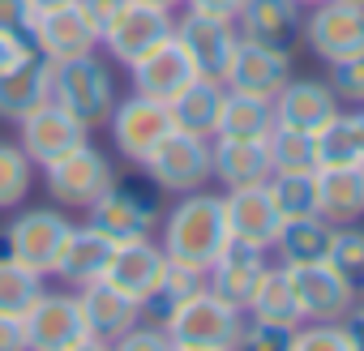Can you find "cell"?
Instances as JSON below:
<instances>
[{"label":"cell","mask_w":364,"mask_h":351,"mask_svg":"<svg viewBox=\"0 0 364 351\" xmlns=\"http://www.w3.org/2000/svg\"><path fill=\"white\" fill-rule=\"evenodd\" d=\"M291 77V56L287 52H274V48H257V43H236V56L223 73V86L228 90H240V94H257V99H274L283 90V82Z\"/></svg>","instance_id":"20"},{"label":"cell","mask_w":364,"mask_h":351,"mask_svg":"<svg viewBox=\"0 0 364 351\" xmlns=\"http://www.w3.org/2000/svg\"><path fill=\"white\" fill-rule=\"evenodd\" d=\"M77 304H82V321H86V334L95 338H107L116 342L124 330H133L141 321V304L124 291H116L107 279H95L86 287H77Z\"/></svg>","instance_id":"22"},{"label":"cell","mask_w":364,"mask_h":351,"mask_svg":"<svg viewBox=\"0 0 364 351\" xmlns=\"http://www.w3.org/2000/svg\"><path fill=\"white\" fill-rule=\"evenodd\" d=\"M107 133H112V146L120 150V158L141 167L154 154V146L171 133V112H167V103L129 94V99H116V107L107 116Z\"/></svg>","instance_id":"9"},{"label":"cell","mask_w":364,"mask_h":351,"mask_svg":"<svg viewBox=\"0 0 364 351\" xmlns=\"http://www.w3.org/2000/svg\"><path fill=\"white\" fill-rule=\"evenodd\" d=\"M141 176L159 189V193H193L210 185V137H193L171 129L154 154L141 163Z\"/></svg>","instance_id":"7"},{"label":"cell","mask_w":364,"mask_h":351,"mask_svg":"<svg viewBox=\"0 0 364 351\" xmlns=\"http://www.w3.org/2000/svg\"><path fill=\"white\" fill-rule=\"evenodd\" d=\"M291 334L296 325H279V321H262L245 313V325L232 342V351H291Z\"/></svg>","instance_id":"39"},{"label":"cell","mask_w":364,"mask_h":351,"mask_svg":"<svg viewBox=\"0 0 364 351\" xmlns=\"http://www.w3.org/2000/svg\"><path fill=\"white\" fill-rule=\"evenodd\" d=\"M198 77L193 60L185 56V48L176 43V35H167L163 43H154L146 56H137L129 65V82H133V94H146L154 103H171L180 90Z\"/></svg>","instance_id":"17"},{"label":"cell","mask_w":364,"mask_h":351,"mask_svg":"<svg viewBox=\"0 0 364 351\" xmlns=\"http://www.w3.org/2000/svg\"><path fill=\"white\" fill-rule=\"evenodd\" d=\"M116 99H120L116 94V73H112V65L99 52H86V56L52 65V103L60 112H69L86 133L107 124Z\"/></svg>","instance_id":"2"},{"label":"cell","mask_w":364,"mask_h":351,"mask_svg":"<svg viewBox=\"0 0 364 351\" xmlns=\"http://www.w3.org/2000/svg\"><path fill=\"white\" fill-rule=\"evenodd\" d=\"M56 5H73V0H31V9L43 14V9H56Z\"/></svg>","instance_id":"50"},{"label":"cell","mask_w":364,"mask_h":351,"mask_svg":"<svg viewBox=\"0 0 364 351\" xmlns=\"http://www.w3.org/2000/svg\"><path fill=\"white\" fill-rule=\"evenodd\" d=\"M343 330H347V338H351V347L355 351H364V296L347 308V317H343Z\"/></svg>","instance_id":"47"},{"label":"cell","mask_w":364,"mask_h":351,"mask_svg":"<svg viewBox=\"0 0 364 351\" xmlns=\"http://www.w3.org/2000/svg\"><path fill=\"white\" fill-rule=\"evenodd\" d=\"M48 99H52V60H43L39 52H31L18 69L0 73V120L5 124L26 120Z\"/></svg>","instance_id":"26"},{"label":"cell","mask_w":364,"mask_h":351,"mask_svg":"<svg viewBox=\"0 0 364 351\" xmlns=\"http://www.w3.org/2000/svg\"><path fill=\"white\" fill-rule=\"evenodd\" d=\"M176 18L171 9H154V5H141V0H124L120 14L112 18V26L99 35V48L116 60V65H133L137 56H146L154 43H163L171 35Z\"/></svg>","instance_id":"12"},{"label":"cell","mask_w":364,"mask_h":351,"mask_svg":"<svg viewBox=\"0 0 364 351\" xmlns=\"http://www.w3.org/2000/svg\"><path fill=\"white\" fill-rule=\"evenodd\" d=\"M65 351H112V342H107V338H95V334H82V338L69 342Z\"/></svg>","instance_id":"49"},{"label":"cell","mask_w":364,"mask_h":351,"mask_svg":"<svg viewBox=\"0 0 364 351\" xmlns=\"http://www.w3.org/2000/svg\"><path fill=\"white\" fill-rule=\"evenodd\" d=\"M43 274H35L31 266L14 261L9 253H0V313H9V317H22L31 308V300L43 291Z\"/></svg>","instance_id":"37"},{"label":"cell","mask_w":364,"mask_h":351,"mask_svg":"<svg viewBox=\"0 0 364 351\" xmlns=\"http://www.w3.org/2000/svg\"><path fill=\"white\" fill-rule=\"evenodd\" d=\"M266 193L283 219L317 215V171H270Z\"/></svg>","instance_id":"35"},{"label":"cell","mask_w":364,"mask_h":351,"mask_svg":"<svg viewBox=\"0 0 364 351\" xmlns=\"http://www.w3.org/2000/svg\"><path fill=\"white\" fill-rule=\"evenodd\" d=\"M296 5H300V9H313V5H321V0H296Z\"/></svg>","instance_id":"53"},{"label":"cell","mask_w":364,"mask_h":351,"mask_svg":"<svg viewBox=\"0 0 364 351\" xmlns=\"http://www.w3.org/2000/svg\"><path fill=\"white\" fill-rule=\"evenodd\" d=\"M330 236L334 223L321 215H304V219H283L270 253L279 257V266H309V261H326L330 253Z\"/></svg>","instance_id":"29"},{"label":"cell","mask_w":364,"mask_h":351,"mask_svg":"<svg viewBox=\"0 0 364 351\" xmlns=\"http://www.w3.org/2000/svg\"><path fill=\"white\" fill-rule=\"evenodd\" d=\"M270 129H274V103H270V99L240 94V90H228V94H223V112H219V129H215V137L266 141Z\"/></svg>","instance_id":"31"},{"label":"cell","mask_w":364,"mask_h":351,"mask_svg":"<svg viewBox=\"0 0 364 351\" xmlns=\"http://www.w3.org/2000/svg\"><path fill=\"white\" fill-rule=\"evenodd\" d=\"M330 90L338 94V103L347 107H364V52L360 56H347L338 65H330Z\"/></svg>","instance_id":"41"},{"label":"cell","mask_w":364,"mask_h":351,"mask_svg":"<svg viewBox=\"0 0 364 351\" xmlns=\"http://www.w3.org/2000/svg\"><path fill=\"white\" fill-rule=\"evenodd\" d=\"M317 215L330 223L364 219V167H317Z\"/></svg>","instance_id":"28"},{"label":"cell","mask_w":364,"mask_h":351,"mask_svg":"<svg viewBox=\"0 0 364 351\" xmlns=\"http://www.w3.org/2000/svg\"><path fill=\"white\" fill-rule=\"evenodd\" d=\"M35 9L31 0H0V31H14V35H31Z\"/></svg>","instance_id":"43"},{"label":"cell","mask_w":364,"mask_h":351,"mask_svg":"<svg viewBox=\"0 0 364 351\" xmlns=\"http://www.w3.org/2000/svg\"><path fill=\"white\" fill-rule=\"evenodd\" d=\"M18 321H22L26 351H65L69 342H77L86 334L77 291H52V287H43Z\"/></svg>","instance_id":"10"},{"label":"cell","mask_w":364,"mask_h":351,"mask_svg":"<svg viewBox=\"0 0 364 351\" xmlns=\"http://www.w3.org/2000/svg\"><path fill=\"white\" fill-rule=\"evenodd\" d=\"M116 185V163L90 146V137L82 146H73L65 158H56L52 167H43V189L52 198V206L60 210H90L107 189Z\"/></svg>","instance_id":"4"},{"label":"cell","mask_w":364,"mask_h":351,"mask_svg":"<svg viewBox=\"0 0 364 351\" xmlns=\"http://www.w3.org/2000/svg\"><path fill=\"white\" fill-rule=\"evenodd\" d=\"M326 261H330L355 291H364V227H355V223H334Z\"/></svg>","instance_id":"38"},{"label":"cell","mask_w":364,"mask_h":351,"mask_svg":"<svg viewBox=\"0 0 364 351\" xmlns=\"http://www.w3.org/2000/svg\"><path fill=\"white\" fill-rule=\"evenodd\" d=\"M112 351H176V342L167 338L163 325H154V321H137L133 330H124V334L112 342Z\"/></svg>","instance_id":"42"},{"label":"cell","mask_w":364,"mask_h":351,"mask_svg":"<svg viewBox=\"0 0 364 351\" xmlns=\"http://www.w3.org/2000/svg\"><path fill=\"white\" fill-rule=\"evenodd\" d=\"M198 287H206V274H198V270H189V266H176V261H167L163 266V274H159V283L146 291V300H141V321H154V325H163L180 304H185Z\"/></svg>","instance_id":"32"},{"label":"cell","mask_w":364,"mask_h":351,"mask_svg":"<svg viewBox=\"0 0 364 351\" xmlns=\"http://www.w3.org/2000/svg\"><path fill=\"white\" fill-rule=\"evenodd\" d=\"M31 48L43 60L60 65V60L99 52V35H95V26L86 22V14L77 9V0H73V5H56V9L35 14V22H31Z\"/></svg>","instance_id":"15"},{"label":"cell","mask_w":364,"mask_h":351,"mask_svg":"<svg viewBox=\"0 0 364 351\" xmlns=\"http://www.w3.org/2000/svg\"><path fill=\"white\" fill-rule=\"evenodd\" d=\"M35 163L26 158V150L9 137H0V215H14L18 206H26L31 189H35Z\"/></svg>","instance_id":"34"},{"label":"cell","mask_w":364,"mask_h":351,"mask_svg":"<svg viewBox=\"0 0 364 351\" xmlns=\"http://www.w3.org/2000/svg\"><path fill=\"white\" fill-rule=\"evenodd\" d=\"M69 227H73L69 210H60L52 202L48 206H26V210L18 206L14 219L5 223V232H0V253H9L14 261L52 279L56 261H60V249L69 240Z\"/></svg>","instance_id":"3"},{"label":"cell","mask_w":364,"mask_h":351,"mask_svg":"<svg viewBox=\"0 0 364 351\" xmlns=\"http://www.w3.org/2000/svg\"><path fill=\"white\" fill-rule=\"evenodd\" d=\"M232 22H236V35L257 48H274L291 56L304 43V9L296 0H245Z\"/></svg>","instance_id":"14"},{"label":"cell","mask_w":364,"mask_h":351,"mask_svg":"<svg viewBox=\"0 0 364 351\" xmlns=\"http://www.w3.org/2000/svg\"><path fill=\"white\" fill-rule=\"evenodd\" d=\"M245 0H185V9H198V14H219V18H236Z\"/></svg>","instance_id":"48"},{"label":"cell","mask_w":364,"mask_h":351,"mask_svg":"<svg viewBox=\"0 0 364 351\" xmlns=\"http://www.w3.org/2000/svg\"><path fill=\"white\" fill-rule=\"evenodd\" d=\"M223 215H228V232H232L236 244H253V249H266V253H270V244L283 227V215L274 210L266 185L228 189L223 193Z\"/></svg>","instance_id":"19"},{"label":"cell","mask_w":364,"mask_h":351,"mask_svg":"<svg viewBox=\"0 0 364 351\" xmlns=\"http://www.w3.org/2000/svg\"><path fill=\"white\" fill-rule=\"evenodd\" d=\"M270 103H274V124H287V129H300V133H321L343 112V103L330 90V82L296 77V73L283 82V90Z\"/></svg>","instance_id":"18"},{"label":"cell","mask_w":364,"mask_h":351,"mask_svg":"<svg viewBox=\"0 0 364 351\" xmlns=\"http://www.w3.org/2000/svg\"><path fill=\"white\" fill-rule=\"evenodd\" d=\"M112 249H116V240H107L99 227H90V223H73V227H69V240H65V249H60V261H56V274H52V279H60L65 287L77 291V287H86V283H95V279L107 274Z\"/></svg>","instance_id":"25"},{"label":"cell","mask_w":364,"mask_h":351,"mask_svg":"<svg viewBox=\"0 0 364 351\" xmlns=\"http://www.w3.org/2000/svg\"><path fill=\"white\" fill-rule=\"evenodd\" d=\"M270 150L266 141H245V137H210V180L223 189H245V185H266L270 180Z\"/></svg>","instance_id":"23"},{"label":"cell","mask_w":364,"mask_h":351,"mask_svg":"<svg viewBox=\"0 0 364 351\" xmlns=\"http://www.w3.org/2000/svg\"><path fill=\"white\" fill-rule=\"evenodd\" d=\"M163 266H167V253L159 249V240L154 236H141V240H124V244L112 249V261H107V274L103 279L116 291H124V296H133L141 304L146 291L159 283Z\"/></svg>","instance_id":"24"},{"label":"cell","mask_w":364,"mask_h":351,"mask_svg":"<svg viewBox=\"0 0 364 351\" xmlns=\"http://www.w3.org/2000/svg\"><path fill=\"white\" fill-rule=\"evenodd\" d=\"M176 43L185 48V56L193 60L198 77H210V82H223L232 56H236V22L232 18H219V14H198V9H185L171 26Z\"/></svg>","instance_id":"8"},{"label":"cell","mask_w":364,"mask_h":351,"mask_svg":"<svg viewBox=\"0 0 364 351\" xmlns=\"http://www.w3.org/2000/svg\"><path fill=\"white\" fill-rule=\"evenodd\" d=\"M240 325H245V308L228 304L210 287H198L163 321V330H167V338L176 347H228V351H232Z\"/></svg>","instance_id":"6"},{"label":"cell","mask_w":364,"mask_h":351,"mask_svg":"<svg viewBox=\"0 0 364 351\" xmlns=\"http://www.w3.org/2000/svg\"><path fill=\"white\" fill-rule=\"evenodd\" d=\"M141 5H154V9H171V14H176L185 0H141Z\"/></svg>","instance_id":"51"},{"label":"cell","mask_w":364,"mask_h":351,"mask_svg":"<svg viewBox=\"0 0 364 351\" xmlns=\"http://www.w3.org/2000/svg\"><path fill=\"white\" fill-rule=\"evenodd\" d=\"M347 5H360V9H364V0H347Z\"/></svg>","instance_id":"54"},{"label":"cell","mask_w":364,"mask_h":351,"mask_svg":"<svg viewBox=\"0 0 364 351\" xmlns=\"http://www.w3.org/2000/svg\"><path fill=\"white\" fill-rule=\"evenodd\" d=\"M304 43L326 65L360 56L364 52V9L347 5V0H321V5L304 9Z\"/></svg>","instance_id":"11"},{"label":"cell","mask_w":364,"mask_h":351,"mask_svg":"<svg viewBox=\"0 0 364 351\" xmlns=\"http://www.w3.org/2000/svg\"><path fill=\"white\" fill-rule=\"evenodd\" d=\"M120 5H124V0H77V9L86 14V22L95 26V35H103L112 26V18L120 14Z\"/></svg>","instance_id":"45"},{"label":"cell","mask_w":364,"mask_h":351,"mask_svg":"<svg viewBox=\"0 0 364 351\" xmlns=\"http://www.w3.org/2000/svg\"><path fill=\"white\" fill-rule=\"evenodd\" d=\"M266 150H270L274 171H317V133L274 124L270 137H266Z\"/></svg>","instance_id":"36"},{"label":"cell","mask_w":364,"mask_h":351,"mask_svg":"<svg viewBox=\"0 0 364 351\" xmlns=\"http://www.w3.org/2000/svg\"><path fill=\"white\" fill-rule=\"evenodd\" d=\"M31 35H14V31H0V73L18 69L26 56H31Z\"/></svg>","instance_id":"44"},{"label":"cell","mask_w":364,"mask_h":351,"mask_svg":"<svg viewBox=\"0 0 364 351\" xmlns=\"http://www.w3.org/2000/svg\"><path fill=\"white\" fill-rule=\"evenodd\" d=\"M159 219H163V206H159V189L146 180H120L86 210V223L99 227L107 240L124 244V240H141V236H154L159 232Z\"/></svg>","instance_id":"5"},{"label":"cell","mask_w":364,"mask_h":351,"mask_svg":"<svg viewBox=\"0 0 364 351\" xmlns=\"http://www.w3.org/2000/svg\"><path fill=\"white\" fill-rule=\"evenodd\" d=\"M291 351H355L343 321H300L291 334Z\"/></svg>","instance_id":"40"},{"label":"cell","mask_w":364,"mask_h":351,"mask_svg":"<svg viewBox=\"0 0 364 351\" xmlns=\"http://www.w3.org/2000/svg\"><path fill=\"white\" fill-rule=\"evenodd\" d=\"M223 94H228L223 82L193 77L185 90H180V94L167 103V112H171V129L193 133V137H215V129H219V112H223Z\"/></svg>","instance_id":"27"},{"label":"cell","mask_w":364,"mask_h":351,"mask_svg":"<svg viewBox=\"0 0 364 351\" xmlns=\"http://www.w3.org/2000/svg\"><path fill=\"white\" fill-rule=\"evenodd\" d=\"M291 291L300 321H343L347 308L360 300V291L330 266V261H309V266H287Z\"/></svg>","instance_id":"13"},{"label":"cell","mask_w":364,"mask_h":351,"mask_svg":"<svg viewBox=\"0 0 364 351\" xmlns=\"http://www.w3.org/2000/svg\"><path fill=\"white\" fill-rule=\"evenodd\" d=\"M228 244L232 232L223 215V193H206V189L180 193L159 219V249L167 253V261L189 266L198 274H206Z\"/></svg>","instance_id":"1"},{"label":"cell","mask_w":364,"mask_h":351,"mask_svg":"<svg viewBox=\"0 0 364 351\" xmlns=\"http://www.w3.org/2000/svg\"><path fill=\"white\" fill-rule=\"evenodd\" d=\"M90 133L69 116V112H60L52 99L43 103V107H35L26 120H18V146L26 150V158L43 171V167H52L56 158H65L73 146H82Z\"/></svg>","instance_id":"16"},{"label":"cell","mask_w":364,"mask_h":351,"mask_svg":"<svg viewBox=\"0 0 364 351\" xmlns=\"http://www.w3.org/2000/svg\"><path fill=\"white\" fill-rule=\"evenodd\" d=\"M0 351H26V338H22V321L0 313Z\"/></svg>","instance_id":"46"},{"label":"cell","mask_w":364,"mask_h":351,"mask_svg":"<svg viewBox=\"0 0 364 351\" xmlns=\"http://www.w3.org/2000/svg\"><path fill=\"white\" fill-rule=\"evenodd\" d=\"M176 351H228V347H176Z\"/></svg>","instance_id":"52"},{"label":"cell","mask_w":364,"mask_h":351,"mask_svg":"<svg viewBox=\"0 0 364 351\" xmlns=\"http://www.w3.org/2000/svg\"><path fill=\"white\" fill-rule=\"evenodd\" d=\"M266 270H270L266 249H253V244H236V240H232V244L215 257V266L206 270V287H210L215 296H223L228 304L249 308V300H253V291H257V283H262Z\"/></svg>","instance_id":"21"},{"label":"cell","mask_w":364,"mask_h":351,"mask_svg":"<svg viewBox=\"0 0 364 351\" xmlns=\"http://www.w3.org/2000/svg\"><path fill=\"white\" fill-rule=\"evenodd\" d=\"M317 167H364V107L338 112L317 133Z\"/></svg>","instance_id":"30"},{"label":"cell","mask_w":364,"mask_h":351,"mask_svg":"<svg viewBox=\"0 0 364 351\" xmlns=\"http://www.w3.org/2000/svg\"><path fill=\"white\" fill-rule=\"evenodd\" d=\"M249 317H262V321H279V325H300V308H296V291H291V274L287 266L270 261V270L262 274L249 308Z\"/></svg>","instance_id":"33"},{"label":"cell","mask_w":364,"mask_h":351,"mask_svg":"<svg viewBox=\"0 0 364 351\" xmlns=\"http://www.w3.org/2000/svg\"><path fill=\"white\" fill-rule=\"evenodd\" d=\"M360 296H364V291H360Z\"/></svg>","instance_id":"55"}]
</instances>
